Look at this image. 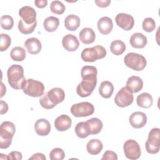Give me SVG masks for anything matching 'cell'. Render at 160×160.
I'll return each mask as SVG.
<instances>
[{
	"label": "cell",
	"instance_id": "obj_1",
	"mask_svg": "<svg viewBox=\"0 0 160 160\" xmlns=\"http://www.w3.org/2000/svg\"><path fill=\"white\" fill-rule=\"evenodd\" d=\"M97 69L93 66H85L81 68L82 81L76 88V92L79 96L85 98L91 94L97 84Z\"/></svg>",
	"mask_w": 160,
	"mask_h": 160
},
{
	"label": "cell",
	"instance_id": "obj_2",
	"mask_svg": "<svg viewBox=\"0 0 160 160\" xmlns=\"http://www.w3.org/2000/svg\"><path fill=\"white\" fill-rule=\"evenodd\" d=\"M64 98L65 92L64 90L60 88H54L40 99L39 103L44 109H50L62 102Z\"/></svg>",
	"mask_w": 160,
	"mask_h": 160
},
{
	"label": "cell",
	"instance_id": "obj_3",
	"mask_svg": "<svg viewBox=\"0 0 160 160\" xmlns=\"http://www.w3.org/2000/svg\"><path fill=\"white\" fill-rule=\"evenodd\" d=\"M7 76L11 88L15 89H22L26 79L24 76V69L21 65H11L8 69Z\"/></svg>",
	"mask_w": 160,
	"mask_h": 160
},
{
	"label": "cell",
	"instance_id": "obj_4",
	"mask_svg": "<svg viewBox=\"0 0 160 160\" xmlns=\"http://www.w3.org/2000/svg\"><path fill=\"white\" fill-rule=\"evenodd\" d=\"M16 131L14 124L11 121H4L0 126V148L6 149L12 142Z\"/></svg>",
	"mask_w": 160,
	"mask_h": 160
},
{
	"label": "cell",
	"instance_id": "obj_5",
	"mask_svg": "<svg viewBox=\"0 0 160 160\" xmlns=\"http://www.w3.org/2000/svg\"><path fill=\"white\" fill-rule=\"evenodd\" d=\"M106 55V49L100 45L84 49L81 54V59L85 62H94L104 58Z\"/></svg>",
	"mask_w": 160,
	"mask_h": 160
},
{
	"label": "cell",
	"instance_id": "obj_6",
	"mask_svg": "<svg viewBox=\"0 0 160 160\" xmlns=\"http://www.w3.org/2000/svg\"><path fill=\"white\" fill-rule=\"evenodd\" d=\"M124 62L126 66L136 71H142L147 64L146 59L142 55L135 52L128 53L124 58Z\"/></svg>",
	"mask_w": 160,
	"mask_h": 160
},
{
	"label": "cell",
	"instance_id": "obj_7",
	"mask_svg": "<svg viewBox=\"0 0 160 160\" xmlns=\"http://www.w3.org/2000/svg\"><path fill=\"white\" fill-rule=\"evenodd\" d=\"M22 89L26 95L37 98L41 96L44 94V86L39 81L28 79L26 80Z\"/></svg>",
	"mask_w": 160,
	"mask_h": 160
},
{
	"label": "cell",
	"instance_id": "obj_8",
	"mask_svg": "<svg viewBox=\"0 0 160 160\" xmlns=\"http://www.w3.org/2000/svg\"><path fill=\"white\" fill-rule=\"evenodd\" d=\"M146 151L152 154L158 153L160 148V129L152 128L149 132L148 138L145 143Z\"/></svg>",
	"mask_w": 160,
	"mask_h": 160
},
{
	"label": "cell",
	"instance_id": "obj_9",
	"mask_svg": "<svg viewBox=\"0 0 160 160\" xmlns=\"http://www.w3.org/2000/svg\"><path fill=\"white\" fill-rule=\"evenodd\" d=\"M94 106L89 102H81L73 104L71 108V114L76 118L86 117L94 113Z\"/></svg>",
	"mask_w": 160,
	"mask_h": 160
},
{
	"label": "cell",
	"instance_id": "obj_10",
	"mask_svg": "<svg viewBox=\"0 0 160 160\" xmlns=\"http://www.w3.org/2000/svg\"><path fill=\"white\" fill-rule=\"evenodd\" d=\"M123 150L125 156L129 159H138L141 154L140 146L137 141L134 139L127 140L123 146Z\"/></svg>",
	"mask_w": 160,
	"mask_h": 160
},
{
	"label": "cell",
	"instance_id": "obj_11",
	"mask_svg": "<svg viewBox=\"0 0 160 160\" xmlns=\"http://www.w3.org/2000/svg\"><path fill=\"white\" fill-rule=\"evenodd\" d=\"M134 97L131 92L126 86L122 87L116 94L114 102L121 108H125L131 105L133 102Z\"/></svg>",
	"mask_w": 160,
	"mask_h": 160
},
{
	"label": "cell",
	"instance_id": "obj_12",
	"mask_svg": "<svg viewBox=\"0 0 160 160\" xmlns=\"http://www.w3.org/2000/svg\"><path fill=\"white\" fill-rule=\"evenodd\" d=\"M117 25L125 31L131 30L134 25V18L128 14L119 13L115 18Z\"/></svg>",
	"mask_w": 160,
	"mask_h": 160
},
{
	"label": "cell",
	"instance_id": "obj_13",
	"mask_svg": "<svg viewBox=\"0 0 160 160\" xmlns=\"http://www.w3.org/2000/svg\"><path fill=\"white\" fill-rule=\"evenodd\" d=\"M19 15L21 19L28 24H32L36 22V12L31 6L22 7L19 11Z\"/></svg>",
	"mask_w": 160,
	"mask_h": 160
},
{
	"label": "cell",
	"instance_id": "obj_14",
	"mask_svg": "<svg viewBox=\"0 0 160 160\" xmlns=\"http://www.w3.org/2000/svg\"><path fill=\"white\" fill-rule=\"evenodd\" d=\"M129 121L132 127L139 129L144 127L147 122V116L145 113L136 111L131 114L129 118Z\"/></svg>",
	"mask_w": 160,
	"mask_h": 160
},
{
	"label": "cell",
	"instance_id": "obj_15",
	"mask_svg": "<svg viewBox=\"0 0 160 160\" xmlns=\"http://www.w3.org/2000/svg\"><path fill=\"white\" fill-rule=\"evenodd\" d=\"M62 44L66 51L72 52L77 50L79 46V42L74 35L68 34L63 37Z\"/></svg>",
	"mask_w": 160,
	"mask_h": 160
},
{
	"label": "cell",
	"instance_id": "obj_16",
	"mask_svg": "<svg viewBox=\"0 0 160 160\" xmlns=\"http://www.w3.org/2000/svg\"><path fill=\"white\" fill-rule=\"evenodd\" d=\"M72 124V120L70 117L66 114H62L58 116L54 121V126L59 131H65L68 130Z\"/></svg>",
	"mask_w": 160,
	"mask_h": 160
},
{
	"label": "cell",
	"instance_id": "obj_17",
	"mask_svg": "<svg viewBox=\"0 0 160 160\" xmlns=\"http://www.w3.org/2000/svg\"><path fill=\"white\" fill-rule=\"evenodd\" d=\"M34 129L39 136H45L50 132L51 125L47 119H39L34 124Z\"/></svg>",
	"mask_w": 160,
	"mask_h": 160
},
{
	"label": "cell",
	"instance_id": "obj_18",
	"mask_svg": "<svg viewBox=\"0 0 160 160\" xmlns=\"http://www.w3.org/2000/svg\"><path fill=\"white\" fill-rule=\"evenodd\" d=\"M98 28L99 31L104 35L109 34L113 28L112 19L107 16L100 18L98 21Z\"/></svg>",
	"mask_w": 160,
	"mask_h": 160
},
{
	"label": "cell",
	"instance_id": "obj_19",
	"mask_svg": "<svg viewBox=\"0 0 160 160\" xmlns=\"http://www.w3.org/2000/svg\"><path fill=\"white\" fill-rule=\"evenodd\" d=\"M24 46L27 51L31 54H36L39 53L42 48L41 41L36 38H28L24 42Z\"/></svg>",
	"mask_w": 160,
	"mask_h": 160
},
{
	"label": "cell",
	"instance_id": "obj_20",
	"mask_svg": "<svg viewBox=\"0 0 160 160\" xmlns=\"http://www.w3.org/2000/svg\"><path fill=\"white\" fill-rule=\"evenodd\" d=\"M126 87L131 92L136 93L142 89L143 87V81L139 76H132L128 79Z\"/></svg>",
	"mask_w": 160,
	"mask_h": 160
},
{
	"label": "cell",
	"instance_id": "obj_21",
	"mask_svg": "<svg viewBox=\"0 0 160 160\" xmlns=\"http://www.w3.org/2000/svg\"><path fill=\"white\" fill-rule=\"evenodd\" d=\"M130 44L134 48L141 49L146 46L148 42L147 38L145 35L140 32L134 33L129 40Z\"/></svg>",
	"mask_w": 160,
	"mask_h": 160
},
{
	"label": "cell",
	"instance_id": "obj_22",
	"mask_svg": "<svg viewBox=\"0 0 160 160\" xmlns=\"http://www.w3.org/2000/svg\"><path fill=\"white\" fill-rule=\"evenodd\" d=\"M79 40L83 44H89L92 43L96 38L94 31L90 28H84L81 29L79 34Z\"/></svg>",
	"mask_w": 160,
	"mask_h": 160
},
{
	"label": "cell",
	"instance_id": "obj_23",
	"mask_svg": "<svg viewBox=\"0 0 160 160\" xmlns=\"http://www.w3.org/2000/svg\"><path fill=\"white\" fill-rule=\"evenodd\" d=\"M103 148L102 142L98 139H92L88 141L86 145V149L91 155H97L99 154Z\"/></svg>",
	"mask_w": 160,
	"mask_h": 160
},
{
	"label": "cell",
	"instance_id": "obj_24",
	"mask_svg": "<svg viewBox=\"0 0 160 160\" xmlns=\"http://www.w3.org/2000/svg\"><path fill=\"white\" fill-rule=\"evenodd\" d=\"M80 18L74 14L68 15L64 20L65 28L71 31H76L80 26Z\"/></svg>",
	"mask_w": 160,
	"mask_h": 160
},
{
	"label": "cell",
	"instance_id": "obj_25",
	"mask_svg": "<svg viewBox=\"0 0 160 160\" xmlns=\"http://www.w3.org/2000/svg\"><path fill=\"white\" fill-rule=\"evenodd\" d=\"M136 102L138 106L142 108H149L153 103L152 96L148 92H142L138 95L136 98Z\"/></svg>",
	"mask_w": 160,
	"mask_h": 160
},
{
	"label": "cell",
	"instance_id": "obj_26",
	"mask_svg": "<svg viewBox=\"0 0 160 160\" xmlns=\"http://www.w3.org/2000/svg\"><path fill=\"white\" fill-rule=\"evenodd\" d=\"M113 91V84L109 81H102L99 87V92L100 95L104 98H109L111 97Z\"/></svg>",
	"mask_w": 160,
	"mask_h": 160
},
{
	"label": "cell",
	"instance_id": "obj_27",
	"mask_svg": "<svg viewBox=\"0 0 160 160\" xmlns=\"http://www.w3.org/2000/svg\"><path fill=\"white\" fill-rule=\"evenodd\" d=\"M75 132L80 138H85L90 135L91 131L87 121L78 122L75 126Z\"/></svg>",
	"mask_w": 160,
	"mask_h": 160
},
{
	"label": "cell",
	"instance_id": "obj_28",
	"mask_svg": "<svg viewBox=\"0 0 160 160\" xmlns=\"http://www.w3.org/2000/svg\"><path fill=\"white\" fill-rule=\"evenodd\" d=\"M59 25V19L54 16H49L46 18L43 22L44 28L48 32L55 31L58 29Z\"/></svg>",
	"mask_w": 160,
	"mask_h": 160
},
{
	"label": "cell",
	"instance_id": "obj_29",
	"mask_svg": "<svg viewBox=\"0 0 160 160\" xmlns=\"http://www.w3.org/2000/svg\"><path fill=\"white\" fill-rule=\"evenodd\" d=\"M87 122L90 128L91 134H97L99 133L102 129V122L97 118H91L87 121Z\"/></svg>",
	"mask_w": 160,
	"mask_h": 160
},
{
	"label": "cell",
	"instance_id": "obj_30",
	"mask_svg": "<svg viewBox=\"0 0 160 160\" xmlns=\"http://www.w3.org/2000/svg\"><path fill=\"white\" fill-rule=\"evenodd\" d=\"M126 50V45L124 42L121 40H114L110 45L111 52L116 56L122 54Z\"/></svg>",
	"mask_w": 160,
	"mask_h": 160
},
{
	"label": "cell",
	"instance_id": "obj_31",
	"mask_svg": "<svg viewBox=\"0 0 160 160\" xmlns=\"http://www.w3.org/2000/svg\"><path fill=\"white\" fill-rule=\"evenodd\" d=\"M26 51L22 47L16 46L13 48L10 52V56L13 61H22L26 58Z\"/></svg>",
	"mask_w": 160,
	"mask_h": 160
},
{
	"label": "cell",
	"instance_id": "obj_32",
	"mask_svg": "<svg viewBox=\"0 0 160 160\" xmlns=\"http://www.w3.org/2000/svg\"><path fill=\"white\" fill-rule=\"evenodd\" d=\"M37 26V21L32 24H28L25 23L22 19L19 20L18 22V29L24 34H29L32 33Z\"/></svg>",
	"mask_w": 160,
	"mask_h": 160
},
{
	"label": "cell",
	"instance_id": "obj_33",
	"mask_svg": "<svg viewBox=\"0 0 160 160\" xmlns=\"http://www.w3.org/2000/svg\"><path fill=\"white\" fill-rule=\"evenodd\" d=\"M50 9L54 14L61 15L64 12L66 8L62 2L56 0L51 2L50 5Z\"/></svg>",
	"mask_w": 160,
	"mask_h": 160
},
{
	"label": "cell",
	"instance_id": "obj_34",
	"mask_svg": "<svg viewBox=\"0 0 160 160\" xmlns=\"http://www.w3.org/2000/svg\"><path fill=\"white\" fill-rule=\"evenodd\" d=\"M0 21L2 28L5 30H10L13 27L14 20L11 16L4 15L1 16Z\"/></svg>",
	"mask_w": 160,
	"mask_h": 160
},
{
	"label": "cell",
	"instance_id": "obj_35",
	"mask_svg": "<svg viewBox=\"0 0 160 160\" xmlns=\"http://www.w3.org/2000/svg\"><path fill=\"white\" fill-rule=\"evenodd\" d=\"M142 27L144 31L148 32H150L155 29L156 22L152 18H146L142 21Z\"/></svg>",
	"mask_w": 160,
	"mask_h": 160
},
{
	"label": "cell",
	"instance_id": "obj_36",
	"mask_svg": "<svg viewBox=\"0 0 160 160\" xmlns=\"http://www.w3.org/2000/svg\"><path fill=\"white\" fill-rule=\"evenodd\" d=\"M64 157L65 153L61 148H54L49 153V158L51 160H62Z\"/></svg>",
	"mask_w": 160,
	"mask_h": 160
},
{
	"label": "cell",
	"instance_id": "obj_37",
	"mask_svg": "<svg viewBox=\"0 0 160 160\" xmlns=\"http://www.w3.org/2000/svg\"><path fill=\"white\" fill-rule=\"evenodd\" d=\"M11 43V39L7 34H1L0 40V51H4L8 49Z\"/></svg>",
	"mask_w": 160,
	"mask_h": 160
},
{
	"label": "cell",
	"instance_id": "obj_38",
	"mask_svg": "<svg viewBox=\"0 0 160 160\" xmlns=\"http://www.w3.org/2000/svg\"><path fill=\"white\" fill-rule=\"evenodd\" d=\"M102 160L104 159H108V160H117L118 159V156L116 153H115L114 151H106L102 156V158L101 159Z\"/></svg>",
	"mask_w": 160,
	"mask_h": 160
},
{
	"label": "cell",
	"instance_id": "obj_39",
	"mask_svg": "<svg viewBox=\"0 0 160 160\" xmlns=\"http://www.w3.org/2000/svg\"><path fill=\"white\" fill-rule=\"evenodd\" d=\"M22 156L21 152L19 151H12L7 156V159H13V160H21Z\"/></svg>",
	"mask_w": 160,
	"mask_h": 160
},
{
	"label": "cell",
	"instance_id": "obj_40",
	"mask_svg": "<svg viewBox=\"0 0 160 160\" xmlns=\"http://www.w3.org/2000/svg\"><path fill=\"white\" fill-rule=\"evenodd\" d=\"M95 3L100 8H106L111 3V0H96Z\"/></svg>",
	"mask_w": 160,
	"mask_h": 160
},
{
	"label": "cell",
	"instance_id": "obj_41",
	"mask_svg": "<svg viewBox=\"0 0 160 160\" xmlns=\"http://www.w3.org/2000/svg\"><path fill=\"white\" fill-rule=\"evenodd\" d=\"M34 4L38 8H44L48 4L47 0H36L34 1Z\"/></svg>",
	"mask_w": 160,
	"mask_h": 160
},
{
	"label": "cell",
	"instance_id": "obj_42",
	"mask_svg": "<svg viewBox=\"0 0 160 160\" xmlns=\"http://www.w3.org/2000/svg\"><path fill=\"white\" fill-rule=\"evenodd\" d=\"M46 156L42 154V153H40V152H37L36 154H34L31 158H29V160L30 159H34V160H36V159H39V160H46Z\"/></svg>",
	"mask_w": 160,
	"mask_h": 160
},
{
	"label": "cell",
	"instance_id": "obj_43",
	"mask_svg": "<svg viewBox=\"0 0 160 160\" xmlns=\"http://www.w3.org/2000/svg\"><path fill=\"white\" fill-rule=\"evenodd\" d=\"M8 111V104L1 100V114H4L5 113H6Z\"/></svg>",
	"mask_w": 160,
	"mask_h": 160
},
{
	"label": "cell",
	"instance_id": "obj_44",
	"mask_svg": "<svg viewBox=\"0 0 160 160\" xmlns=\"http://www.w3.org/2000/svg\"><path fill=\"white\" fill-rule=\"evenodd\" d=\"M1 98H2L4 95V94L6 93V88L2 82H1Z\"/></svg>",
	"mask_w": 160,
	"mask_h": 160
}]
</instances>
